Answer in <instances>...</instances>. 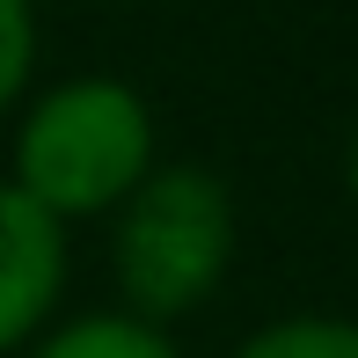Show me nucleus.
Segmentation results:
<instances>
[{"mask_svg":"<svg viewBox=\"0 0 358 358\" xmlns=\"http://www.w3.org/2000/svg\"><path fill=\"white\" fill-rule=\"evenodd\" d=\"M161 169V124L124 73H66L29 88L8 132V183L59 227L110 220Z\"/></svg>","mask_w":358,"mask_h":358,"instance_id":"1","label":"nucleus"},{"mask_svg":"<svg viewBox=\"0 0 358 358\" xmlns=\"http://www.w3.org/2000/svg\"><path fill=\"white\" fill-rule=\"evenodd\" d=\"M234 249H241V205L227 190V176L205 169V161H161L110 213L117 307L169 329L227 285Z\"/></svg>","mask_w":358,"mask_h":358,"instance_id":"2","label":"nucleus"},{"mask_svg":"<svg viewBox=\"0 0 358 358\" xmlns=\"http://www.w3.org/2000/svg\"><path fill=\"white\" fill-rule=\"evenodd\" d=\"M66 234L73 227H59L0 176V358H22L66 315V278H73Z\"/></svg>","mask_w":358,"mask_h":358,"instance_id":"3","label":"nucleus"},{"mask_svg":"<svg viewBox=\"0 0 358 358\" xmlns=\"http://www.w3.org/2000/svg\"><path fill=\"white\" fill-rule=\"evenodd\" d=\"M22 358H183V351L169 329L124 315V307H80V315H59Z\"/></svg>","mask_w":358,"mask_h":358,"instance_id":"4","label":"nucleus"},{"mask_svg":"<svg viewBox=\"0 0 358 358\" xmlns=\"http://www.w3.org/2000/svg\"><path fill=\"white\" fill-rule=\"evenodd\" d=\"M234 358H358V315H278L241 336Z\"/></svg>","mask_w":358,"mask_h":358,"instance_id":"5","label":"nucleus"},{"mask_svg":"<svg viewBox=\"0 0 358 358\" xmlns=\"http://www.w3.org/2000/svg\"><path fill=\"white\" fill-rule=\"evenodd\" d=\"M37 52H44L37 0H0V117L29 103V88H37Z\"/></svg>","mask_w":358,"mask_h":358,"instance_id":"6","label":"nucleus"},{"mask_svg":"<svg viewBox=\"0 0 358 358\" xmlns=\"http://www.w3.org/2000/svg\"><path fill=\"white\" fill-rule=\"evenodd\" d=\"M344 190H351V205H358V124H351V139H344Z\"/></svg>","mask_w":358,"mask_h":358,"instance_id":"7","label":"nucleus"}]
</instances>
